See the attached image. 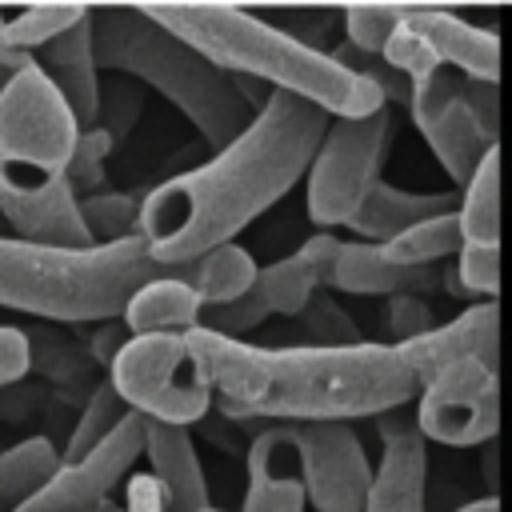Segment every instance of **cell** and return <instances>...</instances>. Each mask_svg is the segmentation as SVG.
Returning <instances> with one entry per match:
<instances>
[{"label":"cell","mask_w":512,"mask_h":512,"mask_svg":"<svg viewBox=\"0 0 512 512\" xmlns=\"http://www.w3.org/2000/svg\"><path fill=\"white\" fill-rule=\"evenodd\" d=\"M208 368L216 412L260 424H352L420 396V380L392 344L352 348H260L216 332H188Z\"/></svg>","instance_id":"obj_2"},{"label":"cell","mask_w":512,"mask_h":512,"mask_svg":"<svg viewBox=\"0 0 512 512\" xmlns=\"http://www.w3.org/2000/svg\"><path fill=\"white\" fill-rule=\"evenodd\" d=\"M128 404L120 400V392L112 388V380H104V384H96L92 388V396L84 400V408H80V420H76V428L68 432V444H64V452H60V460L64 464H72V460H80V456H88L96 444H104L124 420H128Z\"/></svg>","instance_id":"obj_27"},{"label":"cell","mask_w":512,"mask_h":512,"mask_svg":"<svg viewBox=\"0 0 512 512\" xmlns=\"http://www.w3.org/2000/svg\"><path fill=\"white\" fill-rule=\"evenodd\" d=\"M380 432V464L368 492L364 512H424V480H428V448L416 428V412H384L376 416Z\"/></svg>","instance_id":"obj_15"},{"label":"cell","mask_w":512,"mask_h":512,"mask_svg":"<svg viewBox=\"0 0 512 512\" xmlns=\"http://www.w3.org/2000/svg\"><path fill=\"white\" fill-rule=\"evenodd\" d=\"M308 504L316 512H364L376 468L352 424H288Z\"/></svg>","instance_id":"obj_12"},{"label":"cell","mask_w":512,"mask_h":512,"mask_svg":"<svg viewBox=\"0 0 512 512\" xmlns=\"http://www.w3.org/2000/svg\"><path fill=\"white\" fill-rule=\"evenodd\" d=\"M80 124L44 68L32 60L0 92V200H24L68 184Z\"/></svg>","instance_id":"obj_6"},{"label":"cell","mask_w":512,"mask_h":512,"mask_svg":"<svg viewBox=\"0 0 512 512\" xmlns=\"http://www.w3.org/2000/svg\"><path fill=\"white\" fill-rule=\"evenodd\" d=\"M464 92H468V104H472L476 120L484 124V132H488L492 140H500V88L464 76Z\"/></svg>","instance_id":"obj_35"},{"label":"cell","mask_w":512,"mask_h":512,"mask_svg":"<svg viewBox=\"0 0 512 512\" xmlns=\"http://www.w3.org/2000/svg\"><path fill=\"white\" fill-rule=\"evenodd\" d=\"M384 64L408 80H420L436 68H452L480 84H500V36L468 24L448 8L408 4L396 36L384 48Z\"/></svg>","instance_id":"obj_9"},{"label":"cell","mask_w":512,"mask_h":512,"mask_svg":"<svg viewBox=\"0 0 512 512\" xmlns=\"http://www.w3.org/2000/svg\"><path fill=\"white\" fill-rule=\"evenodd\" d=\"M460 232L464 244L500 248V144L484 156L468 188L460 192Z\"/></svg>","instance_id":"obj_24"},{"label":"cell","mask_w":512,"mask_h":512,"mask_svg":"<svg viewBox=\"0 0 512 512\" xmlns=\"http://www.w3.org/2000/svg\"><path fill=\"white\" fill-rule=\"evenodd\" d=\"M140 204L144 196H128V192H96L80 200V216L84 228L92 236V244H120L140 236Z\"/></svg>","instance_id":"obj_28"},{"label":"cell","mask_w":512,"mask_h":512,"mask_svg":"<svg viewBox=\"0 0 512 512\" xmlns=\"http://www.w3.org/2000/svg\"><path fill=\"white\" fill-rule=\"evenodd\" d=\"M396 144V116L380 108L364 120H332L304 176L308 220L328 228H348L368 192L384 180L388 152Z\"/></svg>","instance_id":"obj_8"},{"label":"cell","mask_w":512,"mask_h":512,"mask_svg":"<svg viewBox=\"0 0 512 512\" xmlns=\"http://www.w3.org/2000/svg\"><path fill=\"white\" fill-rule=\"evenodd\" d=\"M144 456V416L128 412V420L96 444L88 456L60 464L56 476L20 508V512H108L112 492L128 480L132 464Z\"/></svg>","instance_id":"obj_13"},{"label":"cell","mask_w":512,"mask_h":512,"mask_svg":"<svg viewBox=\"0 0 512 512\" xmlns=\"http://www.w3.org/2000/svg\"><path fill=\"white\" fill-rule=\"evenodd\" d=\"M204 512H220V508H204Z\"/></svg>","instance_id":"obj_39"},{"label":"cell","mask_w":512,"mask_h":512,"mask_svg":"<svg viewBox=\"0 0 512 512\" xmlns=\"http://www.w3.org/2000/svg\"><path fill=\"white\" fill-rule=\"evenodd\" d=\"M36 64L44 68L52 88L72 108L80 132L96 128V116H100V64H96V48H92V12H88V20H80L76 28H68L52 44H44L36 52Z\"/></svg>","instance_id":"obj_17"},{"label":"cell","mask_w":512,"mask_h":512,"mask_svg":"<svg viewBox=\"0 0 512 512\" xmlns=\"http://www.w3.org/2000/svg\"><path fill=\"white\" fill-rule=\"evenodd\" d=\"M296 324H300V332L308 336L312 348H352V344H360L356 324L348 320V312L324 288L304 304V312L296 316Z\"/></svg>","instance_id":"obj_30"},{"label":"cell","mask_w":512,"mask_h":512,"mask_svg":"<svg viewBox=\"0 0 512 512\" xmlns=\"http://www.w3.org/2000/svg\"><path fill=\"white\" fill-rule=\"evenodd\" d=\"M384 324H388V344L392 348H404L428 332H436V316L432 308L420 300V292H396L384 300Z\"/></svg>","instance_id":"obj_33"},{"label":"cell","mask_w":512,"mask_h":512,"mask_svg":"<svg viewBox=\"0 0 512 512\" xmlns=\"http://www.w3.org/2000/svg\"><path fill=\"white\" fill-rule=\"evenodd\" d=\"M112 148H116V140H112L104 128H84V132H80L76 156H72V164H68V184H72V192H76L80 200L104 192V188H100V184H104V160H108Z\"/></svg>","instance_id":"obj_32"},{"label":"cell","mask_w":512,"mask_h":512,"mask_svg":"<svg viewBox=\"0 0 512 512\" xmlns=\"http://www.w3.org/2000/svg\"><path fill=\"white\" fill-rule=\"evenodd\" d=\"M256 272V260L240 244H224L184 268H168L148 252L144 236L72 252L0 236V308L60 324L116 320L144 284L168 276L188 280L204 296V308H216L244 296L256 284Z\"/></svg>","instance_id":"obj_3"},{"label":"cell","mask_w":512,"mask_h":512,"mask_svg":"<svg viewBox=\"0 0 512 512\" xmlns=\"http://www.w3.org/2000/svg\"><path fill=\"white\" fill-rule=\"evenodd\" d=\"M160 28L192 44L228 76H248L272 92L300 96L328 112L332 120H364L384 104V96L356 72H348L332 52L296 40L232 4H160L144 8Z\"/></svg>","instance_id":"obj_4"},{"label":"cell","mask_w":512,"mask_h":512,"mask_svg":"<svg viewBox=\"0 0 512 512\" xmlns=\"http://www.w3.org/2000/svg\"><path fill=\"white\" fill-rule=\"evenodd\" d=\"M144 456L152 464V476L160 480L168 496V512H204L208 504V480L192 444V428L156 424L144 420Z\"/></svg>","instance_id":"obj_19"},{"label":"cell","mask_w":512,"mask_h":512,"mask_svg":"<svg viewBox=\"0 0 512 512\" xmlns=\"http://www.w3.org/2000/svg\"><path fill=\"white\" fill-rule=\"evenodd\" d=\"M416 428L424 440L452 448L492 444L500 432V368L476 356L436 368L420 384Z\"/></svg>","instance_id":"obj_10"},{"label":"cell","mask_w":512,"mask_h":512,"mask_svg":"<svg viewBox=\"0 0 512 512\" xmlns=\"http://www.w3.org/2000/svg\"><path fill=\"white\" fill-rule=\"evenodd\" d=\"M124 512H168V496H164V488L152 472H140V476L128 480Z\"/></svg>","instance_id":"obj_36"},{"label":"cell","mask_w":512,"mask_h":512,"mask_svg":"<svg viewBox=\"0 0 512 512\" xmlns=\"http://www.w3.org/2000/svg\"><path fill=\"white\" fill-rule=\"evenodd\" d=\"M408 4H356L344 12V40L364 56H384Z\"/></svg>","instance_id":"obj_29"},{"label":"cell","mask_w":512,"mask_h":512,"mask_svg":"<svg viewBox=\"0 0 512 512\" xmlns=\"http://www.w3.org/2000/svg\"><path fill=\"white\" fill-rule=\"evenodd\" d=\"M456 208H460V192H408V188L380 180L368 192V200L360 204V212L348 220V228L368 244H388V240L404 236L408 228H416L440 212H456Z\"/></svg>","instance_id":"obj_20"},{"label":"cell","mask_w":512,"mask_h":512,"mask_svg":"<svg viewBox=\"0 0 512 512\" xmlns=\"http://www.w3.org/2000/svg\"><path fill=\"white\" fill-rule=\"evenodd\" d=\"M32 368V344L20 328L0 324V388L16 384L24 372Z\"/></svg>","instance_id":"obj_34"},{"label":"cell","mask_w":512,"mask_h":512,"mask_svg":"<svg viewBox=\"0 0 512 512\" xmlns=\"http://www.w3.org/2000/svg\"><path fill=\"white\" fill-rule=\"evenodd\" d=\"M240 432H252L244 448L248 488L240 512H304L308 492L300 476V452L288 424H260V420H232Z\"/></svg>","instance_id":"obj_14"},{"label":"cell","mask_w":512,"mask_h":512,"mask_svg":"<svg viewBox=\"0 0 512 512\" xmlns=\"http://www.w3.org/2000/svg\"><path fill=\"white\" fill-rule=\"evenodd\" d=\"M120 400L156 424L192 428L208 420L216 392L188 336H132L108 368Z\"/></svg>","instance_id":"obj_7"},{"label":"cell","mask_w":512,"mask_h":512,"mask_svg":"<svg viewBox=\"0 0 512 512\" xmlns=\"http://www.w3.org/2000/svg\"><path fill=\"white\" fill-rule=\"evenodd\" d=\"M328 124L332 116L316 104L272 92L224 152H212V160L144 196L140 236L148 252L168 268H184L224 244H236V232L308 176Z\"/></svg>","instance_id":"obj_1"},{"label":"cell","mask_w":512,"mask_h":512,"mask_svg":"<svg viewBox=\"0 0 512 512\" xmlns=\"http://www.w3.org/2000/svg\"><path fill=\"white\" fill-rule=\"evenodd\" d=\"M92 48L100 68L128 72L176 104L216 152H224L256 120L236 80L160 28L144 8H92Z\"/></svg>","instance_id":"obj_5"},{"label":"cell","mask_w":512,"mask_h":512,"mask_svg":"<svg viewBox=\"0 0 512 512\" xmlns=\"http://www.w3.org/2000/svg\"><path fill=\"white\" fill-rule=\"evenodd\" d=\"M396 352L404 356V364L412 368V376L420 384L448 360H464V356H476V360L500 368V304L496 300L468 304L456 320L436 324V332H428Z\"/></svg>","instance_id":"obj_16"},{"label":"cell","mask_w":512,"mask_h":512,"mask_svg":"<svg viewBox=\"0 0 512 512\" xmlns=\"http://www.w3.org/2000/svg\"><path fill=\"white\" fill-rule=\"evenodd\" d=\"M340 244L344 240H336L332 232H316L292 256L272 260L256 272V288L264 292L272 316H300L304 304L320 288H332V268H336Z\"/></svg>","instance_id":"obj_18"},{"label":"cell","mask_w":512,"mask_h":512,"mask_svg":"<svg viewBox=\"0 0 512 512\" xmlns=\"http://www.w3.org/2000/svg\"><path fill=\"white\" fill-rule=\"evenodd\" d=\"M380 248L392 264H404V268H436L440 260H456L464 248L460 212H440V216L408 228L404 236H396Z\"/></svg>","instance_id":"obj_25"},{"label":"cell","mask_w":512,"mask_h":512,"mask_svg":"<svg viewBox=\"0 0 512 512\" xmlns=\"http://www.w3.org/2000/svg\"><path fill=\"white\" fill-rule=\"evenodd\" d=\"M36 56H28V52H16V48H8V40H4V8H0V92H4V84L20 72V68H28Z\"/></svg>","instance_id":"obj_37"},{"label":"cell","mask_w":512,"mask_h":512,"mask_svg":"<svg viewBox=\"0 0 512 512\" xmlns=\"http://www.w3.org/2000/svg\"><path fill=\"white\" fill-rule=\"evenodd\" d=\"M452 512H500V500L496 496H480V500H468V504H460Z\"/></svg>","instance_id":"obj_38"},{"label":"cell","mask_w":512,"mask_h":512,"mask_svg":"<svg viewBox=\"0 0 512 512\" xmlns=\"http://www.w3.org/2000/svg\"><path fill=\"white\" fill-rule=\"evenodd\" d=\"M88 12L92 8H84V4H32V8H20L16 16H4V40H8V48L36 56L44 44L64 36L80 20H88Z\"/></svg>","instance_id":"obj_26"},{"label":"cell","mask_w":512,"mask_h":512,"mask_svg":"<svg viewBox=\"0 0 512 512\" xmlns=\"http://www.w3.org/2000/svg\"><path fill=\"white\" fill-rule=\"evenodd\" d=\"M200 316H204V296L188 280L168 276L144 284L128 300L120 324L128 336H188L200 328Z\"/></svg>","instance_id":"obj_22"},{"label":"cell","mask_w":512,"mask_h":512,"mask_svg":"<svg viewBox=\"0 0 512 512\" xmlns=\"http://www.w3.org/2000/svg\"><path fill=\"white\" fill-rule=\"evenodd\" d=\"M408 112H412L424 144L432 148V156L448 172V180L464 192L468 180L476 176V168L484 164V156L500 144L476 120L468 92H464V76L452 68H436V72L412 80Z\"/></svg>","instance_id":"obj_11"},{"label":"cell","mask_w":512,"mask_h":512,"mask_svg":"<svg viewBox=\"0 0 512 512\" xmlns=\"http://www.w3.org/2000/svg\"><path fill=\"white\" fill-rule=\"evenodd\" d=\"M268 316H272V308H268L264 292L252 284L244 296H236V300H228V304H216V308H204L200 328H204V332H216V336H228V340H244V336H248L252 328H260Z\"/></svg>","instance_id":"obj_31"},{"label":"cell","mask_w":512,"mask_h":512,"mask_svg":"<svg viewBox=\"0 0 512 512\" xmlns=\"http://www.w3.org/2000/svg\"><path fill=\"white\" fill-rule=\"evenodd\" d=\"M444 280L440 268H404V264H392L384 256L380 244H368V240H352V244H340V256H336V268H332V288L340 292H352V296H396V292H428Z\"/></svg>","instance_id":"obj_21"},{"label":"cell","mask_w":512,"mask_h":512,"mask_svg":"<svg viewBox=\"0 0 512 512\" xmlns=\"http://www.w3.org/2000/svg\"><path fill=\"white\" fill-rule=\"evenodd\" d=\"M60 448L48 436H28L0 452V512H20L60 468Z\"/></svg>","instance_id":"obj_23"}]
</instances>
